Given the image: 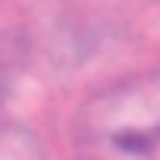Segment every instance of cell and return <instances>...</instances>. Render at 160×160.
<instances>
[{
  "mask_svg": "<svg viewBox=\"0 0 160 160\" xmlns=\"http://www.w3.org/2000/svg\"><path fill=\"white\" fill-rule=\"evenodd\" d=\"M84 160H160V72L114 80L76 118Z\"/></svg>",
  "mask_w": 160,
  "mask_h": 160,
  "instance_id": "1",
  "label": "cell"
}]
</instances>
